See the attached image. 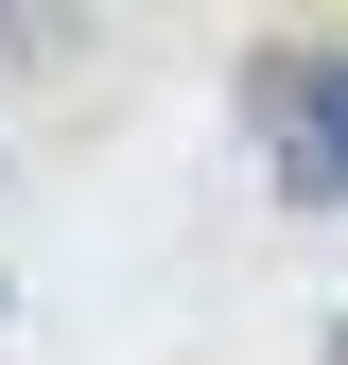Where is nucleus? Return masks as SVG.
Returning a JSON list of instances; mask_svg holds the SVG:
<instances>
[{"label": "nucleus", "mask_w": 348, "mask_h": 365, "mask_svg": "<svg viewBox=\"0 0 348 365\" xmlns=\"http://www.w3.org/2000/svg\"><path fill=\"white\" fill-rule=\"evenodd\" d=\"M261 105V174H279L296 209H348V35H296V53L244 70Z\"/></svg>", "instance_id": "nucleus-1"}]
</instances>
